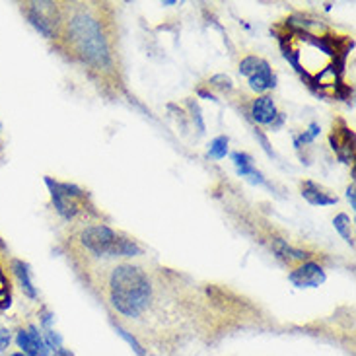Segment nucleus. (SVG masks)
I'll use <instances>...</instances> for the list:
<instances>
[{
	"mask_svg": "<svg viewBox=\"0 0 356 356\" xmlns=\"http://www.w3.org/2000/svg\"><path fill=\"white\" fill-rule=\"evenodd\" d=\"M6 250V243H4V241H2V238H0V251H4Z\"/></svg>",
	"mask_w": 356,
	"mask_h": 356,
	"instance_id": "393cba45",
	"label": "nucleus"
},
{
	"mask_svg": "<svg viewBox=\"0 0 356 356\" xmlns=\"http://www.w3.org/2000/svg\"><path fill=\"white\" fill-rule=\"evenodd\" d=\"M49 191H51V199L53 204L60 216H65L67 220H70L76 214V199H84V191L78 189L76 185L70 183H58L53 181L51 177H45Z\"/></svg>",
	"mask_w": 356,
	"mask_h": 356,
	"instance_id": "20e7f679",
	"label": "nucleus"
},
{
	"mask_svg": "<svg viewBox=\"0 0 356 356\" xmlns=\"http://www.w3.org/2000/svg\"><path fill=\"white\" fill-rule=\"evenodd\" d=\"M302 197L316 207H329V204H337V197L325 193L321 187H318L314 181H304L302 185Z\"/></svg>",
	"mask_w": 356,
	"mask_h": 356,
	"instance_id": "1a4fd4ad",
	"label": "nucleus"
},
{
	"mask_svg": "<svg viewBox=\"0 0 356 356\" xmlns=\"http://www.w3.org/2000/svg\"><path fill=\"white\" fill-rule=\"evenodd\" d=\"M251 117L255 123L259 125H273V121L279 117V111H277V106L273 102L270 96H261L253 102L251 106Z\"/></svg>",
	"mask_w": 356,
	"mask_h": 356,
	"instance_id": "0eeeda50",
	"label": "nucleus"
},
{
	"mask_svg": "<svg viewBox=\"0 0 356 356\" xmlns=\"http://www.w3.org/2000/svg\"><path fill=\"white\" fill-rule=\"evenodd\" d=\"M250 88L257 94H263L270 88H275V76H273V70L267 60H261L257 70L250 76Z\"/></svg>",
	"mask_w": 356,
	"mask_h": 356,
	"instance_id": "6e6552de",
	"label": "nucleus"
},
{
	"mask_svg": "<svg viewBox=\"0 0 356 356\" xmlns=\"http://www.w3.org/2000/svg\"><path fill=\"white\" fill-rule=\"evenodd\" d=\"M228 154V136H216L209 146V158L212 160H222Z\"/></svg>",
	"mask_w": 356,
	"mask_h": 356,
	"instance_id": "4468645a",
	"label": "nucleus"
},
{
	"mask_svg": "<svg viewBox=\"0 0 356 356\" xmlns=\"http://www.w3.org/2000/svg\"><path fill=\"white\" fill-rule=\"evenodd\" d=\"M211 84L218 90H232V78L228 74H216V76L211 78Z\"/></svg>",
	"mask_w": 356,
	"mask_h": 356,
	"instance_id": "6ab92c4d",
	"label": "nucleus"
},
{
	"mask_svg": "<svg viewBox=\"0 0 356 356\" xmlns=\"http://www.w3.org/2000/svg\"><path fill=\"white\" fill-rule=\"evenodd\" d=\"M152 284L145 270L135 265H117L109 277L111 306L127 318H138L150 304Z\"/></svg>",
	"mask_w": 356,
	"mask_h": 356,
	"instance_id": "f257e3e1",
	"label": "nucleus"
},
{
	"mask_svg": "<svg viewBox=\"0 0 356 356\" xmlns=\"http://www.w3.org/2000/svg\"><path fill=\"white\" fill-rule=\"evenodd\" d=\"M347 199L350 201V209H356V199H355V183L347 189Z\"/></svg>",
	"mask_w": 356,
	"mask_h": 356,
	"instance_id": "4be33fe9",
	"label": "nucleus"
},
{
	"mask_svg": "<svg viewBox=\"0 0 356 356\" xmlns=\"http://www.w3.org/2000/svg\"><path fill=\"white\" fill-rule=\"evenodd\" d=\"M306 135H308L309 140H314V138L319 135V125H318V123H312V125H309V133H306Z\"/></svg>",
	"mask_w": 356,
	"mask_h": 356,
	"instance_id": "5701e85b",
	"label": "nucleus"
},
{
	"mask_svg": "<svg viewBox=\"0 0 356 356\" xmlns=\"http://www.w3.org/2000/svg\"><path fill=\"white\" fill-rule=\"evenodd\" d=\"M10 356H26V355H24V353H12Z\"/></svg>",
	"mask_w": 356,
	"mask_h": 356,
	"instance_id": "a878e982",
	"label": "nucleus"
},
{
	"mask_svg": "<svg viewBox=\"0 0 356 356\" xmlns=\"http://www.w3.org/2000/svg\"><path fill=\"white\" fill-rule=\"evenodd\" d=\"M12 270H14L16 279L19 280V286H22V290H24V294L31 300L38 298V289L33 286L31 270H29L28 263H24V261H19V259H14L12 261Z\"/></svg>",
	"mask_w": 356,
	"mask_h": 356,
	"instance_id": "9b49d317",
	"label": "nucleus"
},
{
	"mask_svg": "<svg viewBox=\"0 0 356 356\" xmlns=\"http://www.w3.org/2000/svg\"><path fill=\"white\" fill-rule=\"evenodd\" d=\"M232 160H234V165H236V170H238V174H240L241 177H250L251 181L259 183V185L265 183L261 172L255 170L253 158H251L250 154H245V152H234V154H232Z\"/></svg>",
	"mask_w": 356,
	"mask_h": 356,
	"instance_id": "9d476101",
	"label": "nucleus"
},
{
	"mask_svg": "<svg viewBox=\"0 0 356 356\" xmlns=\"http://www.w3.org/2000/svg\"><path fill=\"white\" fill-rule=\"evenodd\" d=\"M16 345H18L19 353L26 356H51V350L43 341V335L39 333L35 325H28V327L19 329L16 333Z\"/></svg>",
	"mask_w": 356,
	"mask_h": 356,
	"instance_id": "423d86ee",
	"label": "nucleus"
},
{
	"mask_svg": "<svg viewBox=\"0 0 356 356\" xmlns=\"http://www.w3.org/2000/svg\"><path fill=\"white\" fill-rule=\"evenodd\" d=\"M191 109H193V117H195V121H197V127H199V131H201V133H204V123H202L199 107L195 106V104H191Z\"/></svg>",
	"mask_w": 356,
	"mask_h": 356,
	"instance_id": "412c9836",
	"label": "nucleus"
},
{
	"mask_svg": "<svg viewBox=\"0 0 356 356\" xmlns=\"http://www.w3.org/2000/svg\"><path fill=\"white\" fill-rule=\"evenodd\" d=\"M10 306V282L6 279V273L0 267V309H6Z\"/></svg>",
	"mask_w": 356,
	"mask_h": 356,
	"instance_id": "dca6fc26",
	"label": "nucleus"
},
{
	"mask_svg": "<svg viewBox=\"0 0 356 356\" xmlns=\"http://www.w3.org/2000/svg\"><path fill=\"white\" fill-rule=\"evenodd\" d=\"M68 38L76 51L96 67H106L109 63V47L107 39L102 31V26L94 16L86 12L76 14L68 22Z\"/></svg>",
	"mask_w": 356,
	"mask_h": 356,
	"instance_id": "f03ea898",
	"label": "nucleus"
},
{
	"mask_svg": "<svg viewBox=\"0 0 356 356\" xmlns=\"http://www.w3.org/2000/svg\"><path fill=\"white\" fill-rule=\"evenodd\" d=\"M115 329H117V333H119V335L125 339L127 343H129V345L133 347V350H135L136 355H138V356H145L146 355V350H145V348H143V345H140V343H138V341H136V339L133 337V335H131L129 331H125V329L121 327V325H115Z\"/></svg>",
	"mask_w": 356,
	"mask_h": 356,
	"instance_id": "f3484780",
	"label": "nucleus"
},
{
	"mask_svg": "<svg viewBox=\"0 0 356 356\" xmlns=\"http://www.w3.org/2000/svg\"><path fill=\"white\" fill-rule=\"evenodd\" d=\"M275 250H277V253H279L282 259H286V261H306L308 259V253H306V251L296 250V248H292V245H289L286 241H282V240L275 241Z\"/></svg>",
	"mask_w": 356,
	"mask_h": 356,
	"instance_id": "ddd939ff",
	"label": "nucleus"
},
{
	"mask_svg": "<svg viewBox=\"0 0 356 356\" xmlns=\"http://www.w3.org/2000/svg\"><path fill=\"white\" fill-rule=\"evenodd\" d=\"M10 341H12V335L8 329L0 327V350H6L10 347Z\"/></svg>",
	"mask_w": 356,
	"mask_h": 356,
	"instance_id": "aec40b11",
	"label": "nucleus"
},
{
	"mask_svg": "<svg viewBox=\"0 0 356 356\" xmlns=\"http://www.w3.org/2000/svg\"><path fill=\"white\" fill-rule=\"evenodd\" d=\"M162 4H164V6H174L175 0H168V2H162Z\"/></svg>",
	"mask_w": 356,
	"mask_h": 356,
	"instance_id": "b1692460",
	"label": "nucleus"
},
{
	"mask_svg": "<svg viewBox=\"0 0 356 356\" xmlns=\"http://www.w3.org/2000/svg\"><path fill=\"white\" fill-rule=\"evenodd\" d=\"M80 241L88 251L94 255H111V257H135L140 253V248L133 240L121 238L117 232L109 226L97 224L88 226L86 230L80 234Z\"/></svg>",
	"mask_w": 356,
	"mask_h": 356,
	"instance_id": "7ed1b4c3",
	"label": "nucleus"
},
{
	"mask_svg": "<svg viewBox=\"0 0 356 356\" xmlns=\"http://www.w3.org/2000/svg\"><path fill=\"white\" fill-rule=\"evenodd\" d=\"M259 58L253 57V55H250V57H245L243 60L240 63V72L243 74V76H251L255 70H257V67H259Z\"/></svg>",
	"mask_w": 356,
	"mask_h": 356,
	"instance_id": "a211bd4d",
	"label": "nucleus"
},
{
	"mask_svg": "<svg viewBox=\"0 0 356 356\" xmlns=\"http://www.w3.org/2000/svg\"><path fill=\"white\" fill-rule=\"evenodd\" d=\"M325 270L321 265L314 263V261H306L302 263L298 269H294L289 275V280L296 286V289H318L325 282Z\"/></svg>",
	"mask_w": 356,
	"mask_h": 356,
	"instance_id": "39448f33",
	"label": "nucleus"
},
{
	"mask_svg": "<svg viewBox=\"0 0 356 356\" xmlns=\"http://www.w3.org/2000/svg\"><path fill=\"white\" fill-rule=\"evenodd\" d=\"M39 4H31V8H28V19L29 24L33 26V28L38 29L41 35H45V38H53V22L41 12V8H38Z\"/></svg>",
	"mask_w": 356,
	"mask_h": 356,
	"instance_id": "f8f14e48",
	"label": "nucleus"
},
{
	"mask_svg": "<svg viewBox=\"0 0 356 356\" xmlns=\"http://www.w3.org/2000/svg\"><path fill=\"white\" fill-rule=\"evenodd\" d=\"M350 224H353V222H350V218H348L347 214H337V216H335V220H333L335 230H337L339 234L345 238V241H347V243L355 245V238H353V234L348 232L350 230Z\"/></svg>",
	"mask_w": 356,
	"mask_h": 356,
	"instance_id": "2eb2a0df",
	"label": "nucleus"
}]
</instances>
